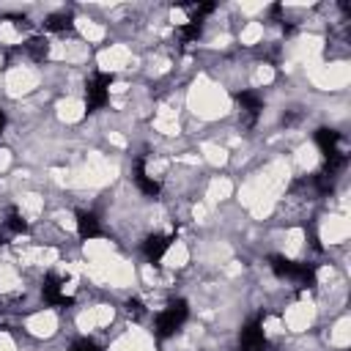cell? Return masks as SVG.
<instances>
[{
	"label": "cell",
	"instance_id": "cell-1",
	"mask_svg": "<svg viewBox=\"0 0 351 351\" xmlns=\"http://www.w3.org/2000/svg\"><path fill=\"white\" fill-rule=\"evenodd\" d=\"M269 266L280 280H291L299 288L315 285V263H299V261H288L282 255H269Z\"/></svg>",
	"mask_w": 351,
	"mask_h": 351
},
{
	"label": "cell",
	"instance_id": "cell-2",
	"mask_svg": "<svg viewBox=\"0 0 351 351\" xmlns=\"http://www.w3.org/2000/svg\"><path fill=\"white\" fill-rule=\"evenodd\" d=\"M186 318H189V304H186V299H173V302L156 315L154 335H156L159 340L173 337V335L186 324Z\"/></svg>",
	"mask_w": 351,
	"mask_h": 351
},
{
	"label": "cell",
	"instance_id": "cell-3",
	"mask_svg": "<svg viewBox=\"0 0 351 351\" xmlns=\"http://www.w3.org/2000/svg\"><path fill=\"white\" fill-rule=\"evenodd\" d=\"M112 82H115L112 71H96L88 80V85H85V107H88V112H96L110 101V85Z\"/></svg>",
	"mask_w": 351,
	"mask_h": 351
},
{
	"label": "cell",
	"instance_id": "cell-4",
	"mask_svg": "<svg viewBox=\"0 0 351 351\" xmlns=\"http://www.w3.org/2000/svg\"><path fill=\"white\" fill-rule=\"evenodd\" d=\"M41 296H44V302H47L49 307H71V304H74V299H71V296L66 293V288H63V280H60L55 271H47V274H44Z\"/></svg>",
	"mask_w": 351,
	"mask_h": 351
},
{
	"label": "cell",
	"instance_id": "cell-5",
	"mask_svg": "<svg viewBox=\"0 0 351 351\" xmlns=\"http://www.w3.org/2000/svg\"><path fill=\"white\" fill-rule=\"evenodd\" d=\"M269 348V340L263 335V315L252 318L241 335H239V351H266Z\"/></svg>",
	"mask_w": 351,
	"mask_h": 351
},
{
	"label": "cell",
	"instance_id": "cell-6",
	"mask_svg": "<svg viewBox=\"0 0 351 351\" xmlns=\"http://www.w3.org/2000/svg\"><path fill=\"white\" fill-rule=\"evenodd\" d=\"M173 233H151L145 241H143V255L151 261V263H159L162 258H165V252L170 250V244H173Z\"/></svg>",
	"mask_w": 351,
	"mask_h": 351
},
{
	"label": "cell",
	"instance_id": "cell-7",
	"mask_svg": "<svg viewBox=\"0 0 351 351\" xmlns=\"http://www.w3.org/2000/svg\"><path fill=\"white\" fill-rule=\"evenodd\" d=\"M134 184H137L140 192L148 195V197H156V195L162 192V184H159L154 176H148V170H145V159H143V156L134 159Z\"/></svg>",
	"mask_w": 351,
	"mask_h": 351
},
{
	"label": "cell",
	"instance_id": "cell-8",
	"mask_svg": "<svg viewBox=\"0 0 351 351\" xmlns=\"http://www.w3.org/2000/svg\"><path fill=\"white\" fill-rule=\"evenodd\" d=\"M74 222H77V236L82 241L101 236V222H99V217L93 211H77V219Z\"/></svg>",
	"mask_w": 351,
	"mask_h": 351
},
{
	"label": "cell",
	"instance_id": "cell-9",
	"mask_svg": "<svg viewBox=\"0 0 351 351\" xmlns=\"http://www.w3.org/2000/svg\"><path fill=\"white\" fill-rule=\"evenodd\" d=\"M340 132H335V129H326V126H321L318 132H315V145L321 148V154H324V159L326 156H332V154H337V151H343L340 148Z\"/></svg>",
	"mask_w": 351,
	"mask_h": 351
},
{
	"label": "cell",
	"instance_id": "cell-10",
	"mask_svg": "<svg viewBox=\"0 0 351 351\" xmlns=\"http://www.w3.org/2000/svg\"><path fill=\"white\" fill-rule=\"evenodd\" d=\"M233 99H236V101L241 104V110L250 115V123H255V118H258L261 110H263V99H261L255 90H236Z\"/></svg>",
	"mask_w": 351,
	"mask_h": 351
},
{
	"label": "cell",
	"instance_id": "cell-11",
	"mask_svg": "<svg viewBox=\"0 0 351 351\" xmlns=\"http://www.w3.org/2000/svg\"><path fill=\"white\" fill-rule=\"evenodd\" d=\"M44 30L49 33H71L74 30V16L69 11H58V14H49L44 19Z\"/></svg>",
	"mask_w": 351,
	"mask_h": 351
},
{
	"label": "cell",
	"instance_id": "cell-12",
	"mask_svg": "<svg viewBox=\"0 0 351 351\" xmlns=\"http://www.w3.org/2000/svg\"><path fill=\"white\" fill-rule=\"evenodd\" d=\"M25 52H27L36 63H41V60L49 55V41H47L44 36H30V38L25 41Z\"/></svg>",
	"mask_w": 351,
	"mask_h": 351
},
{
	"label": "cell",
	"instance_id": "cell-13",
	"mask_svg": "<svg viewBox=\"0 0 351 351\" xmlns=\"http://www.w3.org/2000/svg\"><path fill=\"white\" fill-rule=\"evenodd\" d=\"M3 228H5L11 236H22V233H27V219H25L16 208H8L5 219H3Z\"/></svg>",
	"mask_w": 351,
	"mask_h": 351
},
{
	"label": "cell",
	"instance_id": "cell-14",
	"mask_svg": "<svg viewBox=\"0 0 351 351\" xmlns=\"http://www.w3.org/2000/svg\"><path fill=\"white\" fill-rule=\"evenodd\" d=\"M200 30H203V22H181L178 25V36L184 44H192L200 36Z\"/></svg>",
	"mask_w": 351,
	"mask_h": 351
},
{
	"label": "cell",
	"instance_id": "cell-15",
	"mask_svg": "<svg viewBox=\"0 0 351 351\" xmlns=\"http://www.w3.org/2000/svg\"><path fill=\"white\" fill-rule=\"evenodd\" d=\"M71 351H99V346H96L90 337H80V340H74Z\"/></svg>",
	"mask_w": 351,
	"mask_h": 351
},
{
	"label": "cell",
	"instance_id": "cell-16",
	"mask_svg": "<svg viewBox=\"0 0 351 351\" xmlns=\"http://www.w3.org/2000/svg\"><path fill=\"white\" fill-rule=\"evenodd\" d=\"M126 307H129V315H140V313H143V304H140L137 299H129Z\"/></svg>",
	"mask_w": 351,
	"mask_h": 351
},
{
	"label": "cell",
	"instance_id": "cell-17",
	"mask_svg": "<svg viewBox=\"0 0 351 351\" xmlns=\"http://www.w3.org/2000/svg\"><path fill=\"white\" fill-rule=\"evenodd\" d=\"M3 129H5V112L0 110V134H3Z\"/></svg>",
	"mask_w": 351,
	"mask_h": 351
}]
</instances>
